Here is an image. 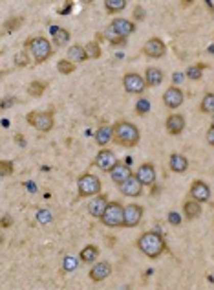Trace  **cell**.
Masks as SVG:
<instances>
[{
    "instance_id": "cell-42",
    "label": "cell",
    "mask_w": 214,
    "mask_h": 290,
    "mask_svg": "<svg viewBox=\"0 0 214 290\" xmlns=\"http://www.w3.org/2000/svg\"><path fill=\"white\" fill-rule=\"evenodd\" d=\"M110 44H112V48H115V46H125V44H127V39H123V37H121V39L112 40Z\"/></svg>"
},
{
    "instance_id": "cell-37",
    "label": "cell",
    "mask_w": 214,
    "mask_h": 290,
    "mask_svg": "<svg viewBox=\"0 0 214 290\" xmlns=\"http://www.w3.org/2000/svg\"><path fill=\"white\" fill-rule=\"evenodd\" d=\"M15 65L17 66H28L30 65V57H28L26 50H24V52H18L17 55H15Z\"/></svg>"
},
{
    "instance_id": "cell-40",
    "label": "cell",
    "mask_w": 214,
    "mask_h": 290,
    "mask_svg": "<svg viewBox=\"0 0 214 290\" xmlns=\"http://www.w3.org/2000/svg\"><path fill=\"white\" fill-rule=\"evenodd\" d=\"M169 222H171V224H179V222H181V220H179V215L176 213V211H171V213H169Z\"/></svg>"
},
{
    "instance_id": "cell-7",
    "label": "cell",
    "mask_w": 214,
    "mask_h": 290,
    "mask_svg": "<svg viewBox=\"0 0 214 290\" xmlns=\"http://www.w3.org/2000/svg\"><path fill=\"white\" fill-rule=\"evenodd\" d=\"M119 163L117 156H115L114 151L110 149H101L99 153H97L96 156V162H93V165L99 167L103 173H112V169H114L115 165Z\"/></svg>"
},
{
    "instance_id": "cell-2",
    "label": "cell",
    "mask_w": 214,
    "mask_h": 290,
    "mask_svg": "<svg viewBox=\"0 0 214 290\" xmlns=\"http://www.w3.org/2000/svg\"><path fill=\"white\" fill-rule=\"evenodd\" d=\"M137 248L141 250V254H145L147 257H150V259H157V257L165 252L167 244L161 233L147 232L137 239Z\"/></svg>"
},
{
    "instance_id": "cell-31",
    "label": "cell",
    "mask_w": 214,
    "mask_h": 290,
    "mask_svg": "<svg viewBox=\"0 0 214 290\" xmlns=\"http://www.w3.org/2000/svg\"><path fill=\"white\" fill-rule=\"evenodd\" d=\"M75 63H72L70 59H61V61H57V72H61L62 75H70L75 72Z\"/></svg>"
},
{
    "instance_id": "cell-6",
    "label": "cell",
    "mask_w": 214,
    "mask_h": 290,
    "mask_svg": "<svg viewBox=\"0 0 214 290\" xmlns=\"http://www.w3.org/2000/svg\"><path fill=\"white\" fill-rule=\"evenodd\" d=\"M101 222L108 228H121L123 222H125V208L119 202H110L105 215L101 217Z\"/></svg>"
},
{
    "instance_id": "cell-15",
    "label": "cell",
    "mask_w": 214,
    "mask_h": 290,
    "mask_svg": "<svg viewBox=\"0 0 214 290\" xmlns=\"http://www.w3.org/2000/svg\"><path fill=\"white\" fill-rule=\"evenodd\" d=\"M110 28H112L119 37H125V39L136 31V24H134V22L128 20V18H121V17L114 18V20L110 22Z\"/></svg>"
},
{
    "instance_id": "cell-35",
    "label": "cell",
    "mask_w": 214,
    "mask_h": 290,
    "mask_svg": "<svg viewBox=\"0 0 214 290\" xmlns=\"http://www.w3.org/2000/svg\"><path fill=\"white\" fill-rule=\"evenodd\" d=\"M22 22H24V18H22V17H15V18H9V20H6V24H4L6 33H9V31L18 30V26H20Z\"/></svg>"
},
{
    "instance_id": "cell-21",
    "label": "cell",
    "mask_w": 214,
    "mask_h": 290,
    "mask_svg": "<svg viewBox=\"0 0 214 290\" xmlns=\"http://www.w3.org/2000/svg\"><path fill=\"white\" fill-rule=\"evenodd\" d=\"M52 43L61 48L66 46V43H70V31L66 28H59V26H52Z\"/></svg>"
},
{
    "instance_id": "cell-32",
    "label": "cell",
    "mask_w": 214,
    "mask_h": 290,
    "mask_svg": "<svg viewBox=\"0 0 214 290\" xmlns=\"http://www.w3.org/2000/svg\"><path fill=\"white\" fill-rule=\"evenodd\" d=\"M84 50H86L88 59H99L101 57V46H99V43H96V40H92V43H86Z\"/></svg>"
},
{
    "instance_id": "cell-24",
    "label": "cell",
    "mask_w": 214,
    "mask_h": 290,
    "mask_svg": "<svg viewBox=\"0 0 214 290\" xmlns=\"http://www.w3.org/2000/svg\"><path fill=\"white\" fill-rule=\"evenodd\" d=\"M112 140H114V131H112L110 125H101V127L96 131V141L103 147V149H105V145Z\"/></svg>"
},
{
    "instance_id": "cell-39",
    "label": "cell",
    "mask_w": 214,
    "mask_h": 290,
    "mask_svg": "<svg viewBox=\"0 0 214 290\" xmlns=\"http://www.w3.org/2000/svg\"><path fill=\"white\" fill-rule=\"evenodd\" d=\"M18 99L17 97H4V101H2V109H8V107H11V105H15V103H17Z\"/></svg>"
},
{
    "instance_id": "cell-11",
    "label": "cell",
    "mask_w": 214,
    "mask_h": 290,
    "mask_svg": "<svg viewBox=\"0 0 214 290\" xmlns=\"http://www.w3.org/2000/svg\"><path fill=\"white\" fill-rule=\"evenodd\" d=\"M143 215H145L143 206H139V204H128V206H125V222H123V226L125 228H136V226H139Z\"/></svg>"
},
{
    "instance_id": "cell-9",
    "label": "cell",
    "mask_w": 214,
    "mask_h": 290,
    "mask_svg": "<svg viewBox=\"0 0 214 290\" xmlns=\"http://www.w3.org/2000/svg\"><path fill=\"white\" fill-rule=\"evenodd\" d=\"M185 101V94L183 90L179 87H176V85H172V87H169L165 90V94H163V103H165L167 109H179V107L183 105Z\"/></svg>"
},
{
    "instance_id": "cell-29",
    "label": "cell",
    "mask_w": 214,
    "mask_h": 290,
    "mask_svg": "<svg viewBox=\"0 0 214 290\" xmlns=\"http://www.w3.org/2000/svg\"><path fill=\"white\" fill-rule=\"evenodd\" d=\"M200 110L201 112H205V114H214V94L212 92H207L203 96L200 103Z\"/></svg>"
},
{
    "instance_id": "cell-23",
    "label": "cell",
    "mask_w": 214,
    "mask_h": 290,
    "mask_svg": "<svg viewBox=\"0 0 214 290\" xmlns=\"http://www.w3.org/2000/svg\"><path fill=\"white\" fill-rule=\"evenodd\" d=\"M183 215H185V219H187V220L198 219V217L201 215V204L196 202V200H193V198H191V200H185Z\"/></svg>"
},
{
    "instance_id": "cell-20",
    "label": "cell",
    "mask_w": 214,
    "mask_h": 290,
    "mask_svg": "<svg viewBox=\"0 0 214 290\" xmlns=\"http://www.w3.org/2000/svg\"><path fill=\"white\" fill-rule=\"evenodd\" d=\"M169 167H171V171L178 173V175L187 173V169H188L187 156H185V154H179V153L171 154V158H169Z\"/></svg>"
},
{
    "instance_id": "cell-34",
    "label": "cell",
    "mask_w": 214,
    "mask_h": 290,
    "mask_svg": "<svg viewBox=\"0 0 214 290\" xmlns=\"http://www.w3.org/2000/svg\"><path fill=\"white\" fill-rule=\"evenodd\" d=\"M136 112L139 116H145L150 112V101L147 99V97H139L136 101Z\"/></svg>"
},
{
    "instance_id": "cell-25",
    "label": "cell",
    "mask_w": 214,
    "mask_h": 290,
    "mask_svg": "<svg viewBox=\"0 0 214 290\" xmlns=\"http://www.w3.org/2000/svg\"><path fill=\"white\" fill-rule=\"evenodd\" d=\"M68 59H70L72 63H75V65L86 61L88 55H86L84 46H81V44H74V46H70V48H68Z\"/></svg>"
},
{
    "instance_id": "cell-49",
    "label": "cell",
    "mask_w": 214,
    "mask_h": 290,
    "mask_svg": "<svg viewBox=\"0 0 214 290\" xmlns=\"http://www.w3.org/2000/svg\"><path fill=\"white\" fill-rule=\"evenodd\" d=\"M210 125L214 127V114H212V119H210Z\"/></svg>"
},
{
    "instance_id": "cell-47",
    "label": "cell",
    "mask_w": 214,
    "mask_h": 290,
    "mask_svg": "<svg viewBox=\"0 0 214 290\" xmlns=\"http://www.w3.org/2000/svg\"><path fill=\"white\" fill-rule=\"evenodd\" d=\"M132 162H134V160H132V158H130V156H127V158H125V163H127V165H128V167H130V165H132Z\"/></svg>"
},
{
    "instance_id": "cell-41",
    "label": "cell",
    "mask_w": 214,
    "mask_h": 290,
    "mask_svg": "<svg viewBox=\"0 0 214 290\" xmlns=\"http://www.w3.org/2000/svg\"><path fill=\"white\" fill-rule=\"evenodd\" d=\"M72 9H74V2H66L64 8H62L61 11H59V13H61V15H68V13L72 11Z\"/></svg>"
},
{
    "instance_id": "cell-26",
    "label": "cell",
    "mask_w": 214,
    "mask_h": 290,
    "mask_svg": "<svg viewBox=\"0 0 214 290\" xmlns=\"http://www.w3.org/2000/svg\"><path fill=\"white\" fill-rule=\"evenodd\" d=\"M97 257H99V248H97L96 244H88V246H84L83 250H81V254H79L81 263H96Z\"/></svg>"
},
{
    "instance_id": "cell-1",
    "label": "cell",
    "mask_w": 214,
    "mask_h": 290,
    "mask_svg": "<svg viewBox=\"0 0 214 290\" xmlns=\"http://www.w3.org/2000/svg\"><path fill=\"white\" fill-rule=\"evenodd\" d=\"M114 131V141L121 147H136L139 143V129L127 119H119L112 125Z\"/></svg>"
},
{
    "instance_id": "cell-30",
    "label": "cell",
    "mask_w": 214,
    "mask_h": 290,
    "mask_svg": "<svg viewBox=\"0 0 214 290\" xmlns=\"http://www.w3.org/2000/svg\"><path fill=\"white\" fill-rule=\"evenodd\" d=\"M44 92H46V83H42V81H31L28 85V94L31 97H40Z\"/></svg>"
},
{
    "instance_id": "cell-19",
    "label": "cell",
    "mask_w": 214,
    "mask_h": 290,
    "mask_svg": "<svg viewBox=\"0 0 214 290\" xmlns=\"http://www.w3.org/2000/svg\"><path fill=\"white\" fill-rule=\"evenodd\" d=\"M165 129L169 134L172 136H178L185 131V118L183 114H171L165 121Z\"/></svg>"
},
{
    "instance_id": "cell-48",
    "label": "cell",
    "mask_w": 214,
    "mask_h": 290,
    "mask_svg": "<svg viewBox=\"0 0 214 290\" xmlns=\"http://www.w3.org/2000/svg\"><path fill=\"white\" fill-rule=\"evenodd\" d=\"M205 4H207V8H209V9H210V11H214V6H212V4H210V2H205Z\"/></svg>"
},
{
    "instance_id": "cell-14",
    "label": "cell",
    "mask_w": 214,
    "mask_h": 290,
    "mask_svg": "<svg viewBox=\"0 0 214 290\" xmlns=\"http://www.w3.org/2000/svg\"><path fill=\"white\" fill-rule=\"evenodd\" d=\"M136 178L143 184V188H149V185L156 184V167L152 163H141L139 169L136 173Z\"/></svg>"
},
{
    "instance_id": "cell-27",
    "label": "cell",
    "mask_w": 214,
    "mask_h": 290,
    "mask_svg": "<svg viewBox=\"0 0 214 290\" xmlns=\"http://www.w3.org/2000/svg\"><path fill=\"white\" fill-rule=\"evenodd\" d=\"M207 66L205 65H193V66H188L187 70H185V77L191 81H200L201 77H203V70H205Z\"/></svg>"
},
{
    "instance_id": "cell-46",
    "label": "cell",
    "mask_w": 214,
    "mask_h": 290,
    "mask_svg": "<svg viewBox=\"0 0 214 290\" xmlns=\"http://www.w3.org/2000/svg\"><path fill=\"white\" fill-rule=\"evenodd\" d=\"M17 141L20 143V147H24V145H26V141H24V138H22V136H17Z\"/></svg>"
},
{
    "instance_id": "cell-43",
    "label": "cell",
    "mask_w": 214,
    "mask_h": 290,
    "mask_svg": "<svg viewBox=\"0 0 214 290\" xmlns=\"http://www.w3.org/2000/svg\"><path fill=\"white\" fill-rule=\"evenodd\" d=\"M11 222H13V220H11V217H9V215H4V217H2V226H4V228L11 226Z\"/></svg>"
},
{
    "instance_id": "cell-38",
    "label": "cell",
    "mask_w": 214,
    "mask_h": 290,
    "mask_svg": "<svg viewBox=\"0 0 214 290\" xmlns=\"http://www.w3.org/2000/svg\"><path fill=\"white\" fill-rule=\"evenodd\" d=\"M205 140H207V143L210 145V147H214V127L210 125L209 127V131H207V134H205Z\"/></svg>"
},
{
    "instance_id": "cell-18",
    "label": "cell",
    "mask_w": 214,
    "mask_h": 290,
    "mask_svg": "<svg viewBox=\"0 0 214 290\" xmlns=\"http://www.w3.org/2000/svg\"><path fill=\"white\" fill-rule=\"evenodd\" d=\"M119 191H121L125 197L136 198L143 193V184H141V182L136 178V175H134V176H130V178H128L123 185H119Z\"/></svg>"
},
{
    "instance_id": "cell-8",
    "label": "cell",
    "mask_w": 214,
    "mask_h": 290,
    "mask_svg": "<svg viewBox=\"0 0 214 290\" xmlns=\"http://www.w3.org/2000/svg\"><path fill=\"white\" fill-rule=\"evenodd\" d=\"M123 87H125V90H127L128 94H137V96L145 92V88H149L145 77H141L136 72L125 74V77H123Z\"/></svg>"
},
{
    "instance_id": "cell-5",
    "label": "cell",
    "mask_w": 214,
    "mask_h": 290,
    "mask_svg": "<svg viewBox=\"0 0 214 290\" xmlns=\"http://www.w3.org/2000/svg\"><path fill=\"white\" fill-rule=\"evenodd\" d=\"M26 121L37 131L50 132L53 129V112L52 110H33L26 116Z\"/></svg>"
},
{
    "instance_id": "cell-28",
    "label": "cell",
    "mask_w": 214,
    "mask_h": 290,
    "mask_svg": "<svg viewBox=\"0 0 214 290\" xmlns=\"http://www.w3.org/2000/svg\"><path fill=\"white\" fill-rule=\"evenodd\" d=\"M125 8H127V0H105V9L110 15L119 13Z\"/></svg>"
},
{
    "instance_id": "cell-10",
    "label": "cell",
    "mask_w": 214,
    "mask_h": 290,
    "mask_svg": "<svg viewBox=\"0 0 214 290\" xmlns=\"http://www.w3.org/2000/svg\"><path fill=\"white\" fill-rule=\"evenodd\" d=\"M141 52L150 59H161L165 57V53H167V44L163 43L159 37H152V39H149L145 43Z\"/></svg>"
},
{
    "instance_id": "cell-16",
    "label": "cell",
    "mask_w": 214,
    "mask_h": 290,
    "mask_svg": "<svg viewBox=\"0 0 214 290\" xmlns=\"http://www.w3.org/2000/svg\"><path fill=\"white\" fill-rule=\"evenodd\" d=\"M110 274H112V264L108 261H101V263H96L90 268V279L96 283H101L105 281L106 277H110Z\"/></svg>"
},
{
    "instance_id": "cell-44",
    "label": "cell",
    "mask_w": 214,
    "mask_h": 290,
    "mask_svg": "<svg viewBox=\"0 0 214 290\" xmlns=\"http://www.w3.org/2000/svg\"><path fill=\"white\" fill-rule=\"evenodd\" d=\"M134 17H136L137 20H141V18L145 17V13H143V8H141V6H137V8H136V15H134Z\"/></svg>"
},
{
    "instance_id": "cell-13",
    "label": "cell",
    "mask_w": 214,
    "mask_h": 290,
    "mask_svg": "<svg viewBox=\"0 0 214 290\" xmlns=\"http://www.w3.org/2000/svg\"><path fill=\"white\" fill-rule=\"evenodd\" d=\"M108 204H110V200H108V197H106L105 193L97 195V197L90 198V202H88V213L101 220V217L105 215V211H106V208H108Z\"/></svg>"
},
{
    "instance_id": "cell-12",
    "label": "cell",
    "mask_w": 214,
    "mask_h": 290,
    "mask_svg": "<svg viewBox=\"0 0 214 290\" xmlns=\"http://www.w3.org/2000/svg\"><path fill=\"white\" fill-rule=\"evenodd\" d=\"M188 193H191V198L196 200V202L203 204V202H209L210 200V188L207 182L203 180H194L191 189H188Z\"/></svg>"
},
{
    "instance_id": "cell-33",
    "label": "cell",
    "mask_w": 214,
    "mask_h": 290,
    "mask_svg": "<svg viewBox=\"0 0 214 290\" xmlns=\"http://www.w3.org/2000/svg\"><path fill=\"white\" fill-rule=\"evenodd\" d=\"M79 261L81 259H77V257H74V255H66L64 261H62V268H64L66 272H74V270H77Z\"/></svg>"
},
{
    "instance_id": "cell-3",
    "label": "cell",
    "mask_w": 214,
    "mask_h": 290,
    "mask_svg": "<svg viewBox=\"0 0 214 290\" xmlns=\"http://www.w3.org/2000/svg\"><path fill=\"white\" fill-rule=\"evenodd\" d=\"M24 50L31 53V57L37 65L40 63H46L50 57H52L53 48H52V43H50L46 37H31L24 43Z\"/></svg>"
},
{
    "instance_id": "cell-17",
    "label": "cell",
    "mask_w": 214,
    "mask_h": 290,
    "mask_svg": "<svg viewBox=\"0 0 214 290\" xmlns=\"http://www.w3.org/2000/svg\"><path fill=\"white\" fill-rule=\"evenodd\" d=\"M130 176H134V173H132V169L127 165L125 162H119L117 165L112 169V173H110V178H112V182L117 185H123L125 182L130 178Z\"/></svg>"
},
{
    "instance_id": "cell-4",
    "label": "cell",
    "mask_w": 214,
    "mask_h": 290,
    "mask_svg": "<svg viewBox=\"0 0 214 290\" xmlns=\"http://www.w3.org/2000/svg\"><path fill=\"white\" fill-rule=\"evenodd\" d=\"M101 178L92 173H84L77 178V191L79 197L83 198H93L97 195H101Z\"/></svg>"
},
{
    "instance_id": "cell-22",
    "label": "cell",
    "mask_w": 214,
    "mask_h": 290,
    "mask_svg": "<svg viewBox=\"0 0 214 290\" xmlns=\"http://www.w3.org/2000/svg\"><path fill=\"white\" fill-rule=\"evenodd\" d=\"M145 81H147V87H157L163 81V72L156 66H149L145 70Z\"/></svg>"
},
{
    "instance_id": "cell-36",
    "label": "cell",
    "mask_w": 214,
    "mask_h": 290,
    "mask_svg": "<svg viewBox=\"0 0 214 290\" xmlns=\"http://www.w3.org/2000/svg\"><path fill=\"white\" fill-rule=\"evenodd\" d=\"M13 175V163L8 162V160H2L0 162V176H8Z\"/></svg>"
},
{
    "instance_id": "cell-45",
    "label": "cell",
    "mask_w": 214,
    "mask_h": 290,
    "mask_svg": "<svg viewBox=\"0 0 214 290\" xmlns=\"http://www.w3.org/2000/svg\"><path fill=\"white\" fill-rule=\"evenodd\" d=\"M181 79H183V75H181V74H174V75H172V81H174V83H179Z\"/></svg>"
}]
</instances>
